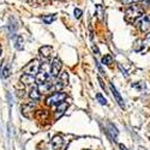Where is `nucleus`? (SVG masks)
Wrapping results in <instances>:
<instances>
[{
	"mask_svg": "<svg viewBox=\"0 0 150 150\" xmlns=\"http://www.w3.org/2000/svg\"><path fill=\"white\" fill-rule=\"evenodd\" d=\"M61 67H62V61L55 57L53 60H52V64H51V74L53 77H58L59 73L61 71Z\"/></svg>",
	"mask_w": 150,
	"mask_h": 150,
	"instance_id": "nucleus-5",
	"label": "nucleus"
},
{
	"mask_svg": "<svg viewBox=\"0 0 150 150\" xmlns=\"http://www.w3.org/2000/svg\"><path fill=\"white\" fill-rule=\"evenodd\" d=\"M40 67H41V64H40V60L39 59H34L31 60L29 64L25 66L24 69V73L27 74H31V76H37V73L40 71Z\"/></svg>",
	"mask_w": 150,
	"mask_h": 150,
	"instance_id": "nucleus-4",
	"label": "nucleus"
},
{
	"mask_svg": "<svg viewBox=\"0 0 150 150\" xmlns=\"http://www.w3.org/2000/svg\"><path fill=\"white\" fill-rule=\"evenodd\" d=\"M1 53H3V49H1V45H0V57H1Z\"/></svg>",
	"mask_w": 150,
	"mask_h": 150,
	"instance_id": "nucleus-19",
	"label": "nucleus"
},
{
	"mask_svg": "<svg viewBox=\"0 0 150 150\" xmlns=\"http://www.w3.org/2000/svg\"><path fill=\"white\" fill-rule=\"evenodd\" d=\"M48 78H49L48 64L47 62H43V64H41L40 71H39V73H37V76H36V83L39 85H43L45 83H47Z\"/></svg>",
	"mask_w": 150,
	"mask_h": 150,
	"instance_id": "nucleus-3",
	"label": "nucleus"
},
{
	"mask_svg": "<svg viewBox=\"0 0 150 150\" xmlns=\"http://www.w3.org/2000/svg\"><path fill=\"white\" fill-rule=\"evenodd\" d=\"M136 23L141 31H146L148 29H150V17L146 15H143Z\"/></svg>",
	"mask_w": 150,
	"mask_h": 150,
	"instance_id": "nucleus-6",
	"label": "nucleus"
},
{
	"mask_svg": "<svg viewBox=\"0 0 150 150\" xmlns=\"http://www.w3.org/2000/svg\"><path fill=\"white\" fill-rule=\"evenodd\" d=\"M52 53H53V48L51 46H43V47L40 48V54H41L42 58L48 59L52 55Z\"/></svg>",
	"mask_w": 150,
	"mask_h": 150,
	"instance_id": "nucleus-8",
	"label": "nucleus"
},
{
	"mask_svg": "<svg viewBox=\"0 0 150 150\" xmlns=\"http://www.w3.org/2000/svg\"><path fill=\"white\" fill-rule=\"evenodd\" d=\"M141 0H121V3L125 4V5H130V4H133V3H138Z\"/></svg>",
	"mask_w": 150,
	"mask_h": 150,
	"instance_id": "nucleus-17",
	"label": "nucleus"
},
{
	"mask_svg": "<svg viewBox=\"0 0 150 150\" xmlns=\"http://www.w3.org/2000/svg\"><path fill=\"white\" fill-rule=\"evenodd\" d=\"M66 98V94L65 93H53L52 95H49L47 98H46V105L48 106H59L64 102V100Z\"/></svg>",
	"mask_w": 150,
	"mask_h": 150,
	"instance_id": "nucleus-2",
	"label": "nucleus"
},
{
	"mask_svg": "<svg viewBox=\"0 0 150 150\" xmlns=\"http://www.w3.org/2000/svg\"><path fill=\"white\" fill-rule=\"evenodd\" d=\"M102 62H103L105 65H110L112 62H113V59H112V57H110L109 54H107V55H105V57H103Z\"/></svg>",
	"mask_w": 150,
	"mask_h": 150,
	"instance_id": "nucleus-14",
	"label": "nucleus"
},
{
	"mask_svg": "<svg viewBox=\"0 0 150 150\" xmlns=\"http://www.w3.org/2000/svg\"><path fill=\"white\" fill-rule=\"evenodd\" d=\"M96 98H97V101L100 102V103H101V105H107V100L101 95V94H96Z\"/></svg>",
	"mask_w": 150,
	"mask_h": 150,
	"instance_id": "nucleus-15",
	"label": "nucleus"
},
{
	"mask_svg": "<svg viewBox=\"0 0 150 150\" xmlns=\"http://www.w3.org/2000/svg\"><path fill=\"white\" fill-rule=\"evenodd\" d=\"M82 10H79V8H74V16H76V18H81V16H82Z\"/></svg>",
	"mask_w": 150,
	"mask_h": 150,
	"instance_id": "nucleus-18",
	"label": "nucleus"
},
{
	"mask_svg": "<svg viewBox=\"0 0 150 150\" xmlns=\"http://www.w3.org/2000/svg\"><path fill=\"white\" fill-rule=\"evenodd\" d=\"M21 82L24 83L25 85H30V84H33L34 82H36V77H35V76H31V74L24 73L23 76L21 77Z\"/></svg>",
	"mask_w": 150,
	"mask_h": 150,
	"instance_id": "nucleus-9",
	"label": "nucleus"
},
{
	"mask_svg": "<svg viewBox=\"0 0 150 150\" xmlns=\"http://www.w3.org/2000/svg\"><path fill=\"white\" fill-rule=\"evenodd\" d=\"M55 19H57V15H54V13L42 16V21H43L46 24H51V23H53Z\"/></svg>",
	"mask_w": 150,
	"mask_h": 150,
	"instance_id": "nucleus-11",
	"label": "nucleus"
},
{
	"mask_svg": "<svg viewBox=\"0 0 150 150\" xmlns=\"http://www.w3.org/2000/svg\"><path fill=\"white\" fill-rule=\"evenodd\" d=\"M109 88H110V91H112V94H113V96H114V98L117 100V102H118V105L124 109L125 108V103H124V100H122V97H121V95L119 94V91L117 90V88L113 85V84H109Z\"/></svg>",
	"mask_w": 150,
	"mask_h": 150,
	"instance_id": "nucleus-7",
	"label": "nucleus"
},
{
	"mask_svg": "<svg viewBox=\"0 0 150 150\" xmlns=\"http://www.w3.org/2000/svg\"><path fill=\"white\" fill-rule=\"evenodd\" d=\"M144 15V10L139 6H130L126 12H125V19L129 23L137 22L142 16Z\"/></svg>",
	"mask_w": 150,
	"mask_h": 150,
	"instance_id": "nucleus-1",
	"label": "nucleus"
},
{
	"mask_svg": "<svg viewBox=\"0 0 150 150\" xmlns=\"http://www.w3.org/2000/svg\"><path fill=\"white\" fill-rule=\"evenodd\" d=\"M29 97L31 100H39L41 97V93H40V89L37 88V86H35V88L31 89L30 94H29Z\"/></svg>",
	"mask_w": 150,
	"mask_h": 150,
	"instance_id": "nucleus-10",
	"label": "nucleus"
},
{
	"mask_svg": "<svg viewBox=\"0 0 150 150\" xmlns=\"http://www.w3.org/2000/svg\"><path fill=\"white\" fill-rule=\"evenodd\" d=\"M67 79H69L67 72H62V74L60 76V78L58 81V83H60V88H61V86H64L65 84H67Z\"/></svg>",
	"mask_w": 150,
	"mask_h": 150,
	"instance_id": "nucleus-12",
	"label": "nucleus"
},
{
	"mask_svg": "<svg viewBox=\"0 0 150 150\" xmlns=\"http://www.w3.org/2000/svg\"><path fill=\"white\" fill-rule=\"evenodd\" d=\"M8 76H10V65L6 64L5 67H4V70H3V77L4 78H7Z\"/></svg>",
	"mask_w": 150,
	"mask_h": 150,
	"instance_id": "nucleus-16",
	"label": "nucleus"
},
{
	"mask_svg": "<svg viewBox=\"0 0 150 150\" xmlns=\"http://www.w3.org/2000/svg\"><path fill=\"white\" fill-rule=\"evenodd\" d=\"M15 47L16 49H18V51H22L23 49V37L22 36H17L16 40H15Z\"/></svg>",
	"mask_w": 150,
	"mask_h": 150,
	"instance_id": "nucleus-13",
	"label": "nucleus"
}]
</instances>
